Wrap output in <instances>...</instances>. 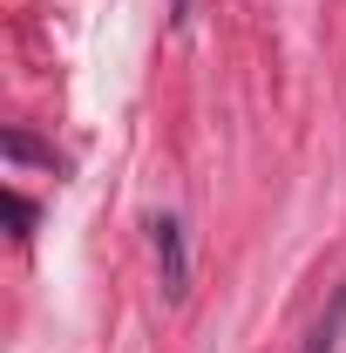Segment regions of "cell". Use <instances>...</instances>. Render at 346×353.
<instances>
[{
    "instance_id": "obj_1",
    "label": "cell",
    "mask_w": 346,
    "mask_h": 353,
    "mask_svg": "<svg viewBox=\"0 0 346 353\" xmlns=\"http://www.w3.org/2000/svg\"><path fill=\"white\" fill-rule=\"evenodd\" d=\"M150 231H156V265H163V292H170V299H183V292H190V259H183V224H176V218H156Z\"/></svg>"
},
{
    "instance_id": "obj_2",
    "label": "cell",
    "mask_w": 346,
    "mask_h": 353,
    "mask_svg": "<svg viewBox=\"0 0 346 353\" xmlns=\"http://www.w3.org/2000/svg\"><path fill=\"white\" fill-rule=\"evenodd\" d=\"M340 333H346V285L333 292V306H326V319H319V326L305 333V347H299V353H333V347H340Z\"/></svg>"
},
{
    "instance_id": "obj_3",
    "label": "cell",
    "mask_w": 346,
    "mask_h": 353,
    "mask_svg": "<svg viewBox=\"0 0 346 353\" xmlns=\"http://www.w3.org/2000/svg\"><path fill=\"white\" fill-rule=\"evenodd\" d=\"M170 7H176V14H183V7H190V0H170Z\"/></svg>"
}]
</instances>
